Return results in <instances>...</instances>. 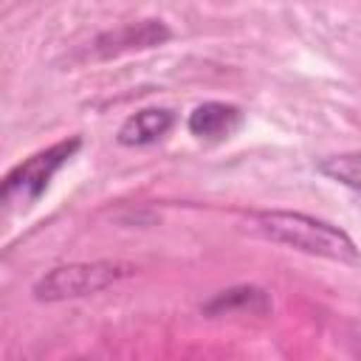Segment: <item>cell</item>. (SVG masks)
Masks as SVG:
<instances>
[{"mask_svg": "<svg viewBox=\"0 0 361 361\" xmlns=\"http://www.w3.org/2000/svg\"><path fill=\"white\" fill-rule=\"evenodd\" d=\"M135 268L127 262H73V265H56L34 285V299L39 302H62V299H79L99 293L118 279L130 276Z\"/></svg>", "mask_w": 361, "mask_h": 361, "instance_id": "cell-3", "label": "cell"}, {"mask_svg": "<svg viewBox=\"0 0 361 361\" xmlns=\"http://www.w3.org/2000/svg\"><path fill=\"white\" fill-rule=\"evenodd\" d=\"M271 307V299L259 288H231L214 296L206 305V313H231V310H248V313H265Z\"/></svg>", "mask_w": 361, "mask_h": 361, "instance_id": "cell-7", "label": "cell"}, {"mask_svg": "<svg viewBox=\"0 0 361 361\" xmlns=\"http://www.w3.org/2000/svg\"><path fill=\"white\" fill-rule=\"evenodd\" d=\"M324 178L361 192V152H338V155H327L319 161L316 166Z\"/></svg>", "mask_w": 361, "mask_h": 361, "instance_id": "cell-8", "label": "cell"}, {"mask_svg": "<svg viewBox=\"0 0 361 361\" xmlns=\"http://www.w3.org/2000/svg\"><path fill=\"white\" fill-rule=\"evenodd\" d=\"M166 39H169V28L161 20H141V23H130L124 28L102 34L93 42V51L99 56H116V54H127V51L155 48V45H164Z\"/></svg>", "mask_w": 361, "mask_h": 361, "instance_id": "cell-4", "label": "cell"}, {"mask_svg": "<svg viewBox=\"0 0 361 361\" xmlns=\"http://www.w3.org/2000/svg\"><path fill=\"white\" fill-rule=\"evenodd\" d=\"M248 228L271 243H282L288 248H296L313 257H327L338 262L358 259V248L347 237V231L302 212H257L251 214Z\"/></svg>", "mask_w": 361, "mask_h": 361, "instance_id": "cell-1", "label": "cell"}, {"mask_svg": "<svg viewBox=\"0 0 361 361\" xmlns=\"http://www.w3.org/2000/svg\"><path fill=\"white\" fill-rule=\"evenodd\" d=\"M82 147V138L79 135H71V138H62L39 152H34L31 158H25L23 164H17L3 186H0V200L8 206V209H28L34 206L45 189L51 186L54 175L73 158V152Z\"/></svg>", "mask_w": 361, "mask_h": 361, "instance_id": "cell-2", "label": "cell"}, {"mask_svg": "<svg viewBox=\"0 0 361 361\" xmlns=\"http://www.w3.org/2000/svg\"><path fill=\"white\" fill-rule=\"evenodd\" d=\"M175 124V113L166 107H144L133 113L121 127H118V144L124 147H144L158 138H164Z\"/></svg>", "mask_w": 361, "mask_h": 361, "instance_id": "cell-6", "label": "cell"}, {"mask_svg": "<svg viewBox=\"0 0 361 361\" xmlns=\"http://www.w3.org/2000/svg\"><path fill=\"white\" fill-rule=\"evenodd\" d=\"M240 124H243V110L226 102H203L189 113V121H186L189 133L203 141L228 138Z\"/></svg>", "mask_w": 361, "mask_h": 361, "instance_id": "cell-5", "label": "cell"}]
</instances>
